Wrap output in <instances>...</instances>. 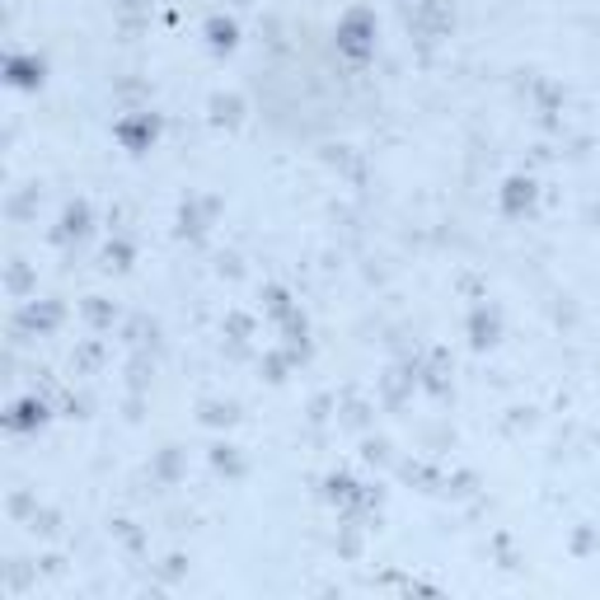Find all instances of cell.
<instances>
[{
  "label": "cell",
  "mask_w": 600,
  "mask_h": 600,
  "mask_svg": "<svg viewBox=\"0 0 600 600\" xmlns=\"http://www.w3.org/2000/svg\"><path fill=\"white\" fill-rule=\"evenodd\" d=\"M207 33H211V47H216V52H221V47H235V24H230V20H211Z\"/></svg>",
  "instance_id": "6"
},
{
  "label": "cell",
  "mask_w": 600,
  "mask_h": 600,
  "mask_svg": "<svg viewBox=\"0 0 600 600\" xmlns=\"http://www.w3.org/2000/svg\"><path fill=\"white\" fill-rule=\"evenodd\" d=\"M338 47L347 57H371V47H375V20L366 10H352L347 20L338 24Z\"/></svg>",
  "instance_id": "1"
},
{
  "label": "cell",
  "mask_w": 600,
  "mask_h": 600,
  "mask_svg": "<svg viewBox=\"0 0 600 600\" xmlns=\"http://www.w3.org/2000/svg\"><path fill=\"white\" fill-rule=\"evenodd\" d=\"M57 320H61V310H57V305H43V310H38V305H28V310L20 314V328H52Z\"/></svg>",
  "instance_id": "5"
},
{
  "label": "cell",
  "mask_w": 600,
  "mask_h": 600,
  "mask_svg": "<svg viewBox=\"0 0 600 600\" xmlns=\"http://www.w3.org/2000/svg\"><path fill=\"white\" fill-rule=\"evenodd\" d=\"M90 230V207L85 202H75V207H66V216H61V230H57V240L66 244V240H80Z\"/></svg>",
  "instance_id": "4"
},
{
  "label": "cell",
  "mask_w": 600,
  "mask_h": 600,
  "mask_svg": "<svg viewBox=\"0 0 600 600\" xmlns=\"http://www.w3.org/2000/svg\"><path fill=\"white\" fill-rule=\"evenodd\" d=\"M10 85H20V90L43 85V61L38 57H10Z\"/></svg>",
  "instance_id": "2"
},
{
  "label": "cell",
  "mask_w": 600,
  "mask_h": 600,
  "mask_svg": "<svg viewBox=\"0 0 600 600\" xmlns=\"http://www.w3.org/2000/svg\"><path fill=\"white\" fill-rule=\"evenodd\" d=\"M47 418V408L38 404V399H24V404H14V413L5 418V427L10 431H28V427H38Z\"/></svg>",
  "instance_id": "3"
}]
</instances>
